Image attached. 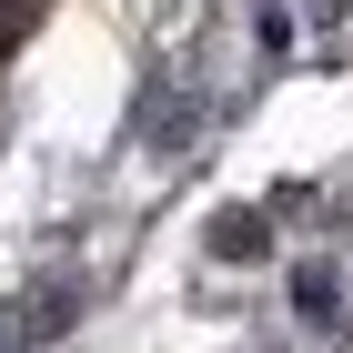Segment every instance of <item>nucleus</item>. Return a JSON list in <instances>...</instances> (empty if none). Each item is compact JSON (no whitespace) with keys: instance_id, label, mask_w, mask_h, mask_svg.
Here are the masks:
<instances>
[{"instance_id":"nucleus-1","label":"nucleus","mask_w":353,"mask_h":353,"mask_svg":"<svg viewBox=\"0 0 353 353\" xmlns=\"http://www.w3.org/2000/svg\"><path fill=\"white\" fill-rule=\"evenodd\" d=\"M212 252H222V263H263V252H272V232H263V212H252V202H232V212L212 222Z\"/></svg>"},{"instance_id":"nucleus-2","label":"nucleus","mask_w":353,"mask_h":353,"mask_svg":"<svg viewBox=\"0 0 353 353\" xmlns=\"http://www.w3.org/2000/svg\"><path fill=\"white\" fill-rule=\"evenodd\" d=\"M293 293H303V313H313V323H333V272H323V263H313V272H303V283H293Z\"/></svg>"},{"instance_id":"nucleus-3","label":"nucleus","mask_w":353,"mask_h":353,"mask_svg":"<svg viewBox=\"0 0 353 353\" xmlns=\"http://www.w3.org/2000/svg\"><path fill=\"white\" fill-rule=\"evenodd\" d=\"M0 353H21V323H0Z\"/></svg>"}]
</instances>
